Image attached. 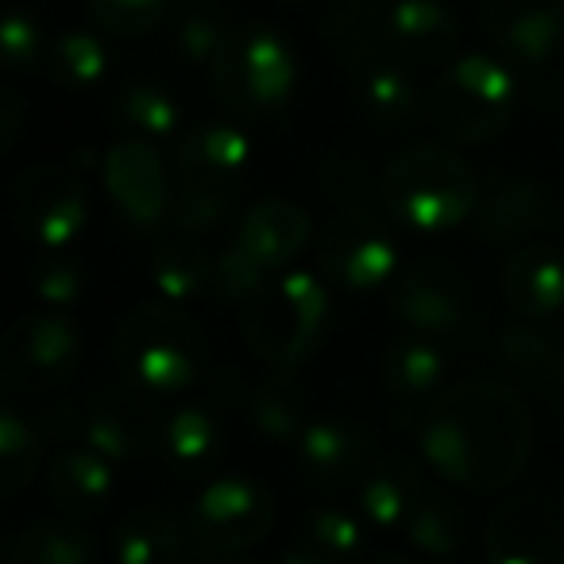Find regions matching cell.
I'll return each instance as SVG.
<instances>
[{
	"mask_svg": "<svg viewBox=\"0 0 564 564\" xmlns=\"http://www.w3.org/2000/svg\"><path fill=\"white\" fill-rule=\"evenodd\" d=\"M422 460L464 491H502L530 456V414L510 387L468 379L433 399L417 425Z\"/></svg>",
	"mask_w": 564,
	"mask_h": 564,
	"instance_id": "6da1fadb",
	"label": "cell"
},
{
	"mask_svg": "<svg viewBox=\"0 0 564 564\" xmlns=\"http://www.w3.org/2000/svg\"><path fill=\"white\" fill-rule=\"evenodd\" d=\"M479 174L448 143H414L387 163L379 197L399 225L414 232H448L471 220L479 202Z\"/></svg>",
	"mask_w": 564,
	"mask_h": 564,
	"instance_id": "7a4b0ae2",
	"label": "cell"
},
{
	"mask_svg": "<svg viewBox=\"0 0 564 564\" xmlns=\"http://www.w3.org/2000/svg\"><path fill=\"white\" fill-rule=\"evenodd\" d=\"M205 333L178 302L159 299L132 306L117 325V360L135 387L155 394L186 391L202 379Z\"/></svg>",
	"mask_w": 564,
	"mask_h": 564,
	"instance_id": "3957f363",
	"label": "cell"
},
{
	"mask_svg": "<svg viewBox=\"0 0 564 564\" xmlns=\"http://www.w3.org/2000/svg\"><path fill=\"white\" fill-rule=\"evenodd\" d=\"M240 333L251 356L267 368H299L329 333V291L310 271L271 274L263 291L243 306Z\"/></svg>",
	"mask_w": 564,
	"mask_h": 564,
	"instance_id": "277c9868",
	"label": "cell"
},
{
	"mask_svg": "<svg viewBox=\"0 0 564 564\" xmlns=\"http://www.w3.org/2000/svg\"><path fill=\"white\" fill-rule=\"evenodd\" d=\"M299 63L291 43L267 24L228 28L225 43L209 63V86L228 112L243 120L274 117L291 101Z\"/></svg>",
	"mask_w": 564,
	"mask_h": 564,
	"instance_id": "5b68a950",
	"label": "cell"
},
{
	"mask_svg": "<svg viewBox=\"0 0 564 564\" xmlns=\"http://www.w3.org/2000/svg\"><path fill=\"white\" fill-rule=\"evenodd\" d=\"M518 112V82L491 55H464L437 74L425 94V117L448 143L476 148L502 132Z\"/></svg>",
	"mask_w": 564,
	"mask_h": 564,
	"instance_id": "8992f818",
	"label": "cell"
},
{
	"mask_svg": "<svg viewBox=\"0 0 564 564\" xmlns=\"http://www.w3.org/2000/svg\"><path fill=\"white\" fill-rule=\"evenodd\" d=\"M317 267H322V279L345 294L391 286L399 271L394 228L368 205H345L325 220L317 240Z\"/></svg>",
	"mask_w": 564,
	"mask_h": 564,
	"instance_id": "52a82bcc",
	"label": "cell"
},
{
	"mask_svg": "<svg viewBox=\"0 0 564 564\" xmlns=\"http://www.w3.org/2000/svg\"><path fill=\"white\" fill-rule=\"evenodd\" d=\"M274 525V502L256 479H213L186 514L189 553L202 561H232L256 549Z\"/></svg>",
	"mask_w": 564,
	"mask_h": 564,
	"instance_id": "ba28073f",
	"label": "cell"
},
{
	"mask_svg": "<svg viewBox=\"0 0 564 564\" xmlns=\"http://www.w3.org/2000/svg\"><path fill=\"white\" fill-rule=\"evenodd\" d=\"M12 225L32 248H70L89 217V194L66 166H28L9 186Z\"/></svg>",
	"mask_w": 564,
	"mask_h": 564,
	"instance_id": "9c48e42d",
	"label": "cell"
},
{
	"mask_svg": "<svg viewBox=\"0 0 564 564\" xmlns=\"http://www.w3.org/2000/svg\"><path fill=\"white\" fill-rule=\"evenodd\" d=\"M82 337L63 314L20 317L0 345V376L9 391H55L78 371Z\"/></svg>",
	"mask_w": 564,
	"mask_h": 564,
	"instance_id": "30bf717a",
	"label": "cell"
},
{
	"mask_svg": "<svg viewBox=\"0 0 564 564\" xmlns=\"http://www.w3.org/2000/svg\"><path fill=\"white\" fill-rule=\"evenodd\" d=\"M387 310L410 333H425V337L460 333L471 314L468 279L445 259H417L394 271Z\"/></svg>",
	"mask_w": 564,
	"mask_h": 564,
	"instance_id": "8fae6325",
	"label": "cell"
},
{
	"mask_svg": "<svg viewBox=\"0 0 564 564\" xmlns=\"http://www.w3.org/2000/svg\"><path fill=\"white\" fill-rule=\"evenodd\" d=\"M101 178L117 213L140 232H151L163 220H171L174 186L155 140H148V135L117 140L101 159Z\"/></svg>",
	"mask_w": 564,
	"mask_h": 564,
	"instance_id": "7c38bea8",
	"label": "cell"
},
{
	"mask_svg": "<svg viewBox=\"0 0 564 564\" xmlns=\"http://www.w3.org/2000/svg\"><path fill=\"white\" fill-rule=\"evenodd\" d=\"M484 553L491 564H564V502L514 495L487 518Z\"/></svg>",
	"mask_w": 564,
	"mask_h": 564,
	"instance_id": "4fadbf2b",
	"label": "cell"
},
{
	"mask_svg": "<svg viewBox=\"0 0 564 564\" xmlns=\"http://www.w3.org/2000/svg\"><path fill=\"white\" fill-rule=\"evenodd\" d=\"M553 217V202L538 182L525 178V174L495 171L479 186L471 228L487 243H522L533 232H545Z\"/></svg>",
	"mask_w": 564,
	"mask_h": 564,
	"instance_id": "5bb4252c",
	"label": "cell"
},
{
	"mask_svg": "<svg viewBox=\"0 0 564 564\" xmlns=\"http://www.w3.org/2000/svg\"><path fill=\"white\" fill-rule=\"evenodd\" d=\"M484 28L518 66H545L564 47V0H484Z\"/></svg>",
	"mask_w": 564,
	"mask_h": 564,
	"instance_id": "9a60e30c",
	"label": "cell"
},
{
	"mask_svg": "<svg viewBox=\"0 0 564 564\" xmlns=\"http://www.w3.org/2000/svg\"><path fill=\"white\" fill-rule=\"evenodd\" d=\"M422 499V464L410 453H399V448L368 460V468L360 471V484H356V502H360L364 522L383 533L406 530L410 514H414Z\"/></svg>",
	"mask_w": 564,
	"mask_h": 564,
	"instance_id": "2e32d148",
	"label": "cell"
},
{
	"mask_svg": "<svg viewBox=\"0 0 564 564\" xmlns=\"http://www.w3.org/2000/svg\"><path fill=\"white\" fill-rule=\"evenodd\" d=\"M232 243L267 274H279L310 243V213L286 197H263L240 217Z\"/></svg>",
	"mask_w": 564,
	"mask_h": 564,
	"instance_id": "e0dca14e",
	"label": "cell"
},
{
	"mask_svg": "<svg viewBox=\"0 0 564 564\" xmlns=\"http://www.w3.org/2000/svg\"><path fill=\"white\" fill-rule=\"evenodd\" d=\"M352 97L364 120H371L383 132L410 128L425 109V97L417 94L414 78L402 70L399 55H391V51L352 63Z\"/></svg>",
	"mask_w": 564,
	"mask_h": 564,
	"instance_id": "ac0fdd59",
	"label": "cell"
},
{
	"mask_svg": "<svg viewBox=\"0 0 564 564\" xmlns=\"http://www.w3.org/2000/svg\"><path fill=\"white\" fill-rule=\"evenodd\" d=\"M502 299L525 322H549L564 310V251L522 243L502 267Z\"/></svg>",
	"mask_w": 564,
	"mask_h": 564,
	"instance_id": "d6986e66",
	"label": "cell"
},
{
	"mask_svg": "<svg viewBox=\"0 0 564 564\" xmlns=\"http://www.w3.org/2000/svg\"><path fill=\"white\" fill-rule=\"evenodd\" d=\"M460 47V20L441 0H394L387 9V51L406 63L437 66Z\"/></svg>",
	"mask_w": 564,
	"mask_h": 564,
	"instance_id": "ffe728a7",
	"label": "cell"
},
{
	"mask_svg": "<svg viewBox=\"0 0 564 564\" xmlns=\"http://www.w3.org/2000/svg\"><path fill=\"white\" fill-rule=\"evenodd\" d=\"M368 448L371 437L348 417H317L294 441L299 468L306 484L314 487H337L345 479L360 476L368 468Z\"/></svg>",
	"mask_w": 564,
	"mask_h": 564,
	"instance_id": "44dd1931",
	"label": "cell"
},
{
	"mask_svg": "<svg viewBox=\"0 0 564 564\" xmlns=\"http://www.w3.org/2000/svg\"><path fill=\"white\" fill-rule=\"evenodd\" d=\"M243 410L251 430L271 445H294L310 425V394L294 368H271L263 379H256L243 394Z\"/></svg>",
	"mask_w": 564,
	"mask_h": 564,
	"instance_id": "7402d4cb",
	"label": "cell"
},
{
	"mask_svg": "<svg viewBox=\"0 0 564 564\" xmlns=\"http://www.w3.org/2000/svg\"><path fill=\"white\" fill-rule=\"evenodd\" d=\"M251 155L248 135L225 120H209L178 135L174 143V163L178 178L189 182H213V186H232V178L243 171Z\"/></svg>",
	"mask_w": 564,
	"mask_h": 564,
	"instance_id": "603a6c76",
	"label": "cell"
},
{
	"mask_svg": "<svg viewBox=\"0 0 564 564\" xmlns=\"http://www.w3.org/2000/svg\"><path fill=\"white\" fill-rule=\"evenodd\" d=\"M112 460L97 448H63L47 468V495L66 518H89L112 499Z\"/></svg>",
	"mask_w": 564,
	"mask_h": 564,
	"instance_id": "cb8c5ba5",
	"label": "cell"
},
{
	"mask_svg": "<svg viewBox=\"0 0 564 564\" xmlns=\"http://www.w3.org/2000/svg\"><path fill=\"white\" fill-rule=\"evenodd\" d=\"M225 433H220V417L202 402H186V406L171 410L159 425V453H163L166 468L174 476H202L217 464Z\"/></svg>",
	"mask_w": 564,
	"mask_h": 564,
	"instance_id": "d4e9b609",
	"label": "cell"
},
{
	"mask_svg": "<svg viewBox=\"0 0 564 564\" xmlns=\"http://www.w3.org/2000/svg\"><path fill=\"white\" fill-rule=\"evenodd\" d=\"M189 553L186 522L159 507L124 514L112 530V556L120 564H174Z\"/></svg>",
	"mask_w": 564,
	"mask_h": 564,
	"instance_id": "484cf974",
	"label": "cell"
},
{
	"mask_svg": "<svg viewBox=\"0 0 564 564\" xmlns=\"http://www.w3.org/2000/svg\"><path fill=\"white\" fill-rule=\"evenodd\" d=\"M82 437L89 448H97L101 456H109L112 464L135 460L148 445V425L132 399L117 391H101L89 402L86 417H82Z\"/></svg>",
	"mask_w": 564,
	"mask_h": 564,
	"instance_id": "4316f807",
	"label": "cell"
},
{
	"mask_svg": "<svg viewBox=\"0 0 564 564\" xmlns=\"http://www.w3.org/2000/svg\"><path fill=\"white\" fill-rule=\"evenodd\" d=\"M499 356L518 379L538 391H564V348L553 345L538 322L514 317L499 329Z\"/></svg>",
	"mask_w": 564,
	"mask_h": 564,
	"instance_id": "83f0119b",
	"label": "cell"
},
{
	"mask_svg": "<svg viewBox=\"0 0 564 564\" xmlns=\"http://www.w3.org/2000/svg\"><path fill=\"white\" fill-rule=\"evenodd\" d=\"M364 553V530L348 510L322 507L302 522L294 545L286 549L291 564H345Z\"/></svg>",
	"mask_w": 564,
	"mask_h": 564,
	"instance_id": "f1b7e54d",
	"label": "cell"
},
{
	"mask_svg": "<svg viewBox=\"0 0 564 564\" xmlns=\"http://www.w3.org/2000/svg\"><path fill=\"white\" fill-rule=\"evenodd\" d=\"M213 271H217V259H209V251L186 232L163 240L151 256V279L159 294L171 302H189L202 291H213Z\"/></svg>",
	"mask_w": 564,
	"mask_h": 564,
	"instance_id": "f546056e",
	"label": "cell"
},
{
	"mask_svg": "<svg viewBox=\"0 0 564 564\" xmlns=\"http://www.w3.org/2000/svg\"><path fill=\"white\" fill-rule=\"evenodd\" d=\"M445 376V356L425 333L399 337L383 356V383L394 399H422Z\"/></svg>",
	"mask_w": 564,
	"mask_h": 564,
	"instance_id": "4dcf8cb0",
	"label": "cell"
},
{
	"mask_svg": "<svg viewBox=\"0 0 564 564\" xmlns=\"http://www.w3.org/2000/svg\"><path fill=\"white\" fill-rule=\"evenodd\" d=\"M9 556L12 564H89L97 541L74 522H35L17 533Z\"/></svg>",
	"mask_w": 564,
	"mask_h": 564,
	"instance_id": "1f68e13d",
	"label": "cell"
},
{
	"mask_svg": "<svg viewBox=\"0 0 564 564\" xmlns=\"http://www.w3.org/2000/svg\"><path fill=\"white\" fill-rule=\"evenodd\" d=\"M43 433L17 406L0 410V495H20L40 471Z\"/></svg>",
	"mask_w": 564,
	"mask_h": 564,
	"instance_id": "d6a6232c",
	"label": "cell"
},
{
	"mask_svg": "<svg viewBox=\"0 0 564 564\" xmlns=\"http://www.w3.org/2000/svg\"><path fill=\"white\" fill-rule=\"evenodd\" d=\"M112 109L135 135H148V140H171L182 128V105L155 82H128Z\"/></svg>",
	"mask_w": 564,
	"mask_h": 564,
	"instance_id": "836d02e7",
	"label": "cell"
},
{
	"mask_svg": "<svg viewBox=\"0 0 564 564\" xmlns=\"http://www.w3.org/2000/svg\"><path fill=\"white\" fill-rule=\"evenodd\" d=\"M464 538H468V518L453 499H441V495H425L406 522V541L422 556H456L464 549Z\"/></svg>",
	"mask_w": 564,
	"mask_h": 564,
	"instance_id": "e575fe53",
	"label": "cell"
},
{
	"mask_svg": "<svg viewBox=\"0 0 564 564\" xmlns=\"http://www.w3.org/2000/svg\"><path fill=\"white\" fill-rule=\"evenodd\" d=\"M47 70L51 82L63 89H86L105 78L109 70V51L97 35L89 32H66L47 47Z\"/></svg>",
	"mask_w": 564,
	"mask_h": 564,
	"instance_id": "d590c367",
	"label": "cell"
},
{
	"mask_svg": "<svg viewBox=\"0 0 564 564\" xmlns=\"http://www.w3.org/2000/svg\"><path fill=\"white\" fill-rule=\"evenodd\" d=\"M225 35H228V24L213 0H182L178 20H174V47H178V55L186 58V63L209 70L213 55H217V47L225 43Z\"/></svg>",
	"mask_w": 564,
	"mask_h": 564,
	"instance_id": "8d00e7d4",
	"label": "cell"
},
{
	"mask_svg": "<svg viewBox=\"0 0 564 564\" xmlns=\"http://www.w3.org/2000/svg\"><path fill=\"white\" fill-rule=\"evenodd\" d=\"M232 209V186H213V182H189L174 189L171 202V225L186 236H202L217 228Z\"/></svg>",
	"mask_w": 564,
	"mask_h": 564,
	"instance_id": "74e56055",
	"label": "cell"
},
{
	"mask_svg": "<svg viewBox=\"0 0 564 564\" xmlns=\"http://www.w3.org/2000/svg\"><path fill=\"white\" fill-rule=\"evenodd\" d=\"M28 279H32V291L40 294V302H47V306H70V302L82 299V286H86L82 263L66 248H35Z\"/></svg>",
	"mask_w": 564,
	"mask_h": 564,
	"instance_id": "f35d334b",
	"label": "cell"
},
{
	"mask_svg": "<svg viewBox=\"0 0 564 564\" xmlns=\"http://www.w3.org/2000/svg\"><path fill=\"white\" fill-rule=\"evenodd\" d=\"M171 0H86V12L105 35L117 40H135L148 35L163 20Z\"/></svg>",
	"mask_w": 564,
	"mask_h": 564,
	"instance_id": "ab89813d",
	"label": "cell"
},
{
	"mask_svg": "<svg viewBox=\"0 0 564 564\" xmlns=\"http://www.w3.org/2000/svg\"><path fill=\"white\" fill-rule=\"evenodd\" d=\"M267 282H271V274H267L263 267L251 263V259L243 256L236 243H228V248L217 256V271H213V294H217L220 302H228V306L243 310L259 291H263Z\"/></svg>",
	"mask_w": 564,
	"mask_h": 564,
	"instance_id": "60d3db41",
	"label": "cell"
},
{
	"mask_svg": "<svg viewBox=\"0 0 564 564\" xmlns=\"http://www.w3.org/2000/svg\"><path fill=\"white\" fill-rule=\"evenodd\" d=\"M0 47H4V63L12 74H28L43 55L40 24L28 9H12L4 17V32H0Z\"/></svg>",
	"mask_w": 564,
	"mask_h": 564,
	"instance_id": "b9f144b4",
	"label": "cell"
},
{
	"mask_svg": "<svg viewBox=\"0 0 564 564\" xmlns=\"http://www.w3.org/2000/svg\"><path fill=\"white\" fill-rule=\"evenodd\" d=\"M20 132H24V101H20L17 89L4 86V94H0V148H17Z\"/></svg>",
	"mask_w": 564,
	"mask_h": 564,
	"instance_id": "7bdbcfd3",
	"label": "cell"
},
{
	"mask_svg": "<svg viewBox=\"0 0 564 564\" xmlns=\"http://www.w3.org/2000/svg\"><path fill=\"white\" fill-rule=\"evenodd\" d=\"M282 4H302V0H282Z\"/></svg>",
	"mask_w": 564,
	"mask_h": 564,
	"instance_id": "ee69618b",
	"label": "cell"
}]
</instances>
